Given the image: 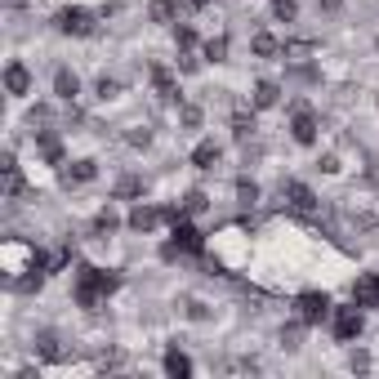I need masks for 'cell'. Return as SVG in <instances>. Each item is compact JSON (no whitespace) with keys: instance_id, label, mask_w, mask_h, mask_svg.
Instances as JSON below:
<instances>
[{"instance_id":"cell-1","label":"cell","mask_w":379,"mask_h":379,"mask_svg":"<svg viewBox=\"0 0 379 379\" xmlns=\"http://www.w3.org/2000/svg\"><path fill=\"white\" fill-rule=\"evenodd\" d=\"M107 290H116V277L112 273H99V268H76V299L85 308H94Z\"/></svg>"},{"instance_id":"cell-2","label":"cell","mask_w":379,"mask_h":379,"mask_svg":"<svg viewBox=\"0 0 379 379\" xmlns=\"http://www.w3.org/2000/svg\"><path fill=\"white\" fill-rule=\"evenodd\" d=\"M330 317V299L322 295V290H303L299 295V322L303 326H322Z\"/></svg>"},{"instance_id":"cell-3","label":"cell","mask_w":379,"mask_h":379,"mask_svg":"<svg viewBox=\"0 0 379 379\" xmlns=\"http://www.w3.org/2000/svg\"><path fill=\"white\" fill-rule=\"evenodd\" d=\"M352 303L357 308H379V277L375 273H361L352 281Z\"/></svg>"},{"instance_id":"cell-4","label":"cell","mask_w":379,"mask_h":379,"mask_svg":"<svg viewBox=\"0 0 379 379\" xmlns=\"http://www.w3.org/2000/svg\"><path fill=\"white\" fill-rule=\"evenodd\" d=\"M335 335L344 339V344L361 335V308L357 303H352V308H335Z\"/></svg>"},{"instance_id":"cell-5","label":"cell","mask_w":379,"mask_h":379,"mask_svg":"<svg viewBox=\"0 0 379 379\" xmlns=\"http://www.w3.org/2000/svg\"><path fill=\"white\" fill-rule=\"evenodd\" d=\"M58 32H67V36H90V32H94V18L85 14V9H63V14H58Z\"/></svg>"},{"instance_id":"cell-6","label":"cell","mask_w":379,"mask_h":379,"mask_svg":"<svg viewBox=\"0 0 379 379\" xmlns=\"http://www.w3.org/2000/svg\"><path fill=\"white\" fill-rule=\"evenodd\" d=\"M174 246H179V250H192V254H197V250L205 246V241H201V232L192 228V223H183V219H179V223H174Z\"/></svg>"},{"instance_id":"cell-7","label":"cell","mask_w":379,"mask_h":379,"mask_svg":"<svg viewBox=\"0 0 379 379\" xmlns=\"http://www.w3.org/2000/svg\"><path fill=\"white\" fill-rule=\"evenodd\" d=\"M290 134H295L299 143H312V139H317V120H312V112H299L295 125H290Z\"/></svg>"},{"instance_id":"cell-8","label":"cell","mask_w":379,"mask_h":379,"mask_svg":"<svg viewBox=\"0 0 379 379\" xmlns=\"http://www.w3.org/2000/svg\"><path fill=\"white\" fill-rule=\"evenodd\" d=\"M5 85H9V94H27V85H32L27 67H22V63H14V67L5 71Z\"/></svg>"},{"instance_id":"cell-9","label":"cell","mask_w":379,"mask_h":379,"mask_svg":"<svg viewBox=\"0 0 379 379\" xmlns=\"http://www.w3.org/2000/svg\"><path fill=\"white\" fill-rule=\"evenodd\" d=\"M214 161H219V143H210V139H205V143H197V152H192V165L210 170Z\"/></svg>"},{"instance_id":"cell-10","label":"cell","mask_w":379,"mask_h":379,"mask_svg":"<svg viewBox=\"0 0 379 379\" xmlns=\"http://www.w3.org/2000/svg\"><path fill=\"white\" fill-rule=\"evenodd\" d=\"M286 197H290V205H295V210H312V192L308 188H303V183H290V188H286Z\"/></svg>"},{"instance_id":"cell-11","label":"cell","mask_w":379,"mask_h":379,"mask_svg":"<svg viewBox=\"0 0 379 379\" xmlns=\"http://www.w3.org/2000/svg\"><path fill=\"white\" fill-rule=\"evenodd\" d=\"M277 94H281V90H277L273 81H259V85H254V107H273Z\"/></svg>"},{"instance_id":"cell-12","label":"cell","mask_w":379,"mask_h":379,"mask_svg":"<svg viewBox=\"0 0 379 379\" xmlns=\"http://www.w3.org/2000/svg\"><path fill=\"white\" fill-rule=\"evenodd\" d=\"M156 219H161V214H156V210H148V205H139V210H134V214H130V228H139V232H148V228H156Z\"/></svg>"},{"instance_id":"cell-13","label":"cell","mask_w":379,"mask_h":379,"mask_svg":"<svg viewBox=\"0 0 379 379\" xmlns=\"http://www.w3.org/2000/svg\"><path fill=\"white\" fill-rule=\"evenodd\" d=\"M54 90H58V99H76L81 85H76V76H71V71H58V76H54Z\"/></svg>"},{"instance_id":"cell-14","label":"cell","mask_w":379,"mask_h":379,"mask_svg":"<svg viewBox=\"0 0 379 379\" xmlns=\"http://www.w3.org/2000/svg\"><path fill=\"white\" fill-rule=\"evenodd\" d=\"M165 375H192V361L183 352H165Z\"/></svg>"},{"instance_id":"cell-15","label":"cell","mask_w":379,"mask_h":379,"mask_svg":"<svg viewBox=\"0 0 379 379\" xmlns=\"http://www.w3.org/2000/svg\"><path fill=\"white\" fill-rule=\"evenodd\" d=\"M152 81H156V90H161V99H179V90H174V81H170V71H165V67H156V71H152Z\"/></svg>"},{"instance_id":"cell-16","label":"cell","mask_w":379,"mask_h":379,"mask_svg":"<svg viewBox=\"0 0 379 379\" xmlns=\"http://www.w3.org/2000/svg\"><path fill=\"white\" fill-rule=\"evenodd\" d=\"M94 179V161H76L67 170V183H90Z\"/></svg>"},{"instance_id":"cell-17","label":"cell","mask_w":379,"mask_h":379,"mask_svg":"<svg viewBox=\"0 0 379 379\" xmlns=\"http://www.w3.org/2000/svg\"><path fill=\"white\" fill-rule=\"evenodd\" d=\"M254 54H259V58H273V54H277V41H273L268 32H263V36H254Z\"/></svg>"},{"instance_id":"cell-18","label":"cell","mask_w":379,"mask_h":379,"mask_svg":"<svg viewBox=\"0 0 379 379\" xmlns=\"http://www.w3.org/2000/svg\"><path fill=\"white\" fill-rule=\"evenodd\" d=\"M152 18L156 22H170V18H174V5H170V0H152Z\"/></svg>"},{"instance_id":"cell-19","label":"cell","mask_w":379,"mask_h":379,"mask_svg":"<svg viewBox=\"0 0 379 379\" xmlns=\"http://www.w3.org/2000/svg\"><path fill=\"white\" fill-rule=\"evenodd\" d=\"M223 54H228V36H214V41L205 45V58H214V63H219Z\"/></svg>"},{"instance_id":"cell-20","label":"cell","mask_w":379,"mask_h":379,"mask_svg":"<svg viewBox=\"0 0 379 379\" xmlns=\"http://www.w3.org/2000/svg\"><path fill=\"white\" fill-rule=\"evenodd\" d=\"M277 5V18H295V0H273Z\"/></svg>"},{"instance_id":"cell-21","label":"cell","mask_w":379,"mask_h":379,"mask_svg":"<svg viewBox=\"0 0 379 379\" xmlns=\"http://www.w3.org/2000/svg\"><path fill=\"white\" fill-rule=\"evenodd\" d=\"M237 192H241V201H246V205L259 197V188H254V183H237Z\"/></svg>"},{"instance_id":"cell-22","label":"cell","mask_w":379,"mask_h":379,"mask_svg":"<svg viewBox=\"0 0 379 379\" xmlns=\"http://www.w3.org/2000/svg\"><path fill=\"white\" fill-rule=\"evenodd\" d=\"M174 41H179V50H188V45L197 41V36H192V27H179V32H174Z\"/></svg>"},{"instance_id":"cell-23","label":"cell","mask_w":379,"mask_h":379,"mask_svg":"<svg viewBox=\"0 0 379 379\" xmlns=\"http://www.w3.org/2000/svg\"><path fill=\"white\" fill-rule=\"evenodd\" d=\"M99 228H103V232H107V228H116V214H112V210H103V214H99Z\"/></svg>"},{"instance_id":"cell-24","label":"cell","mask_w":379,"mask_h":379,"mask_svg":"<svg viewBox=\"0 0 379 379\" xmlns=\"http://www.w3.org/2000/svg\"><path fill=\"white\" fill-rule=\"evenodd\" d=\"M192 5H210V0H192Z\"/></svg>"}]
</instances>
